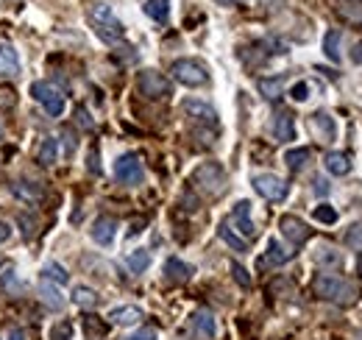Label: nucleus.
Returning a JSON list of instances; mask_svg holds the SVG:
<instances>
[{
	"instance_id": "nucleus-1",
	"label": "nucleus",
	"mask_w": 362,
	"mask_h": 340,
	"mask_svg": "<svg viewBox=\"0 0 362 340\" xmlns=\"http://www.w3.org/2000/svg\"><path fill=\"white\" fill-rule=\"evenodd\" d=\"M312 290L318 299L324 302H332L338 307H352L357 302V288L335 274H318L315 282H312Z\"/></svg>"
},
{
	"instance_id": "nucleus-2",
	"label": "nucleus",
	"mask_w": 362,
	"mask_h": 340,
	"mask_svg": "<svg viewBox=\"0 0 362 340\" xmlns=\"http://www.w3.org/2000/svg\"><path fill=\"white\" fill-rule=\"evenodd\" d=\"M87 17H89V25H92V31H95V34H98L103 42L115 45V42H120V39L126 36V28H123V22L117 20V14L112 11V6H109V3H103V0L92 3V6H89V11H87Z\"/></svg>"
},
{
	"instance_id": "nucleus-3",
	"label": "nucleus",
	"mask_w": 362,
	"mask_h": 340,
	"mask_svg": "<svg viewBox=\"0 0 362 340\" xmlns=\"http://www.w3.org/2000/svg\"><path fill=\"white\" fill-rule=\"evenodd\" d=\"M31 98H34L50 117H61V114H64L67 101H64V92H61L56 84H50V81H34V84H31Z\"/></svg>"
},
{
	"instance_id": "nucleus-4",
	"label": "nucleus",
	"mask_w": 362,
	"mask_h": 340,
	"mask_svg": "<svg viewBox=\"0 0 362 340\" xmlns=\"http://www.w3.org/2000/svg\"><path fill=\"white\" fill-rule=\"evenodd\" d=\"M192 184L206 195H220L226 190V170L217 162H203L192 173Z\"/></svg>"
},
{
	"instance_id": "nucleus-5",
	"label": "nucleus",
	"mask_w": 362,
	"mask_h": 340,
	"mask_svg": "<svg viewBox=\"0 0 362 340\" xmlns=\"http://www.w3.org/2000/svg\"><path fill=\"white\" fill-rule=\"evenodd\" d=\"M171 73H173V78H176L179 84H184V87H206V84H209L206 67H203L201 61H195V59H176L173 67H171Z\"/></svg>"
},
{
	"instance_id": "nucleus-6",
	"label": "nucleus",
	"mask_w": 362,
	"mask_h": 340,
	"mask_svg": "<svg viewBox=\"0 0 362 340\" xmlns=\"http://www.w3.org/2000/svg\"><path fill=\"white\" fill-rule=\"evenodd\" d=\"M115 179H117L120 184H129V187L143 184L145 168H143L140 156H137V154H123V156L115 162Z\"/></svg>"
},
{
	"instance_id": "nucleus-7",
	"label": "nucleus",
	"mask_w": 362,
	"mask_h": 340,
	"mask_svg": "<svg viewBox=\"0 0 362 340\" xmlns=\"http://www.w3.org/2000/svg\"><path fill=\"white\" fill-rule=\"evenodd\" d=\"M137 87H140V92H143L145 98H151V101H162V98L171 95V81H168L159 70H143V73L137 75Z\"/></svg>"
},
{
	"instance_id": "nucleus-8",
	"label": "nucleus",
	"mask_w": 362,
	"mask_h": 340,
	"mask_svg": "<svg viewBox=\"0 0 362 340\" xmlns=\"http://www.w3.org/2000/svg\"><path fill=\"white\" fill-rule=\"evenodd\" d=\"M254 190L265 198V201H284L287 198V182L279 179L276 173H256L251 179Z\"/></svg>"
},
{
	"instance_id": "nucleus-9",
	"label": "nucleus",
	"mask_w": 362,
	"mask_h": 340,
	"mask_svg": "<svg viewBox=\"0 0 362 340\" xmlns=\"http://www.w3.org/2000/svg\"><path fill=\"white\" fill-rule=\"evenodd\" d=\"M181 109H184V114H187L192 123H198V126H203V128H217V112H215L206 101L187 98Z\"/></svg>"
},
{
	"instance_id": "nucleus-10",
	"label": "nucleus",
	"mask_w": 362,
	"mask_h": 340,
	"mask_svg": "<svg viewBox=\"0 0 362 340\" xmlns=\"http://www.w3.org/2000/svg\"><path fill=\"white\" fill-rule=\"evenodd\" d=\"M279 232H282L293 246L307 243L310 235H312V229H310L301 218H296V215H282V218H279Z\"/></svg>"
},
{
	"instance_id": "nucleus-11",
	"label": "nucleus",
	"mask_w": 362,
	"mask_h": 340,
	"mask_svg": "<svg viewBox=\"0 0 362 340\" xmlns=\"http://www.w3.org/2000/svg\"><path fill=\"white\" fill-rule=\"evenodd\" d=\"M310 131L315 134V140L321 142H335L338 137V126H335V117L329 112H315L310 117Z\"/></svg>"
},
{
	"instance_id": "nucleus-12",
	"label": "nucleus",
	"mask_w": 362,
	"mask_h": 340,
	"mask_svg": "<svg viewBox=\"0 0 362 340\" xmlns=\"http://www.w3.org/2000/svg\"><path fill=\"white\" fill-rule=\"evenodd\" d=\"M89 237H92L98 246L109 249V246L115 243V237H117V221L109 218V215L95 218V223H92V229H89Z\"/></svg>"
},
{
	"instance_id": "nucleus-13",
	"label": "nucleus",
	"mask_w": 362,
	"mask_h": 340,
	"mask_svg": "<svg viewBox=\"0 0 362 340\" xmlns=\"http://www.w3.org/2000/svg\"><path fill=\"white\" fill-rule=\"evenodd\" d=\"M11 193H14V198H20L22 204H42V201H45V190H42V184H36V182L20 179V182L11 184Z\"/></svg>"
},
{
	"instance_id": "nucleus-14",
	"label": "nucleus",
	"mask_w": 362,
	"mask_h": 340,
	"mask_svg": "<svg viewBox=\"0 0 362 340\" xmlns=\"http://www.w3.org/2000/svg\"><path fill=\"white\" fill-rule=\"evenodd\" d=\"M231 221H234L240 237H254V235H256V226H254V221H251V204H248V201H237V204H234Z\"/></svg>"
},
{
	"instance_id": "nucleus-15",
	"label": "nucleus",
	"mask_w": 362,
	"mask_h": 340,
	"mask_svg": "<svg viewBox=\"0 0 362 340\" xmlns=\"http://www.w3.org/2000/svg\"><path fill=\"white\" fill-rule=\"evenodd\" d=\"M20 75V56L14 45L0 42V78H17Z\"/></svg>"
},
{
	"instance_id": "nucleus-16",
	"label": "nucleus",
	"mask_w": 362,
	"mask_h": 340,
	"mask_svg": "<svg viewBox=\"0 0 362 340\" xmlns=\"http://www.w3.org/2000/svg\"><path fill=\"white\" fill-rule=\"evenodd\" d=\"M335 14H338L346 25L362 28V3H357V0H338V3H335Z\"/></svg>"
},
{
	"instance_id": "nucleus-17",
	"label": "nucleus",
	"mask_w": 362,
	"mask_h": 340,
	"mask_svg": "<svg viewBox=\"0 0 362 340\" xmlns=\"http://www.w3.org/2000/svg\"><path fill=\"white\" fill-rule=\"evenodd\" d=\"M273 137L279 142L296 140V120H293L290 112H276V117H273Z\"/></svg>"
},
{
	"instance_id": "nucleus-18",
	"label": "nucleus",
	"mask_w": 362,
	"mask_h": 340,
	"mask_svg": "<svg viewBox=\"0 0 362 340\" xmlns=\"http://www.w3.org/2000/svg\"><path fill=\"white\" fill-rule=\"evenodd\" d=\"M109 321H112L115 327H134V324L143 321V310L134 307V304H123V307H115V310L109 313Z\"/></svg>"
},
{
	"instance_id": "nucleus-19",
	"label": "nucleus",
	"mask_w": 362,
	"mask_h": 340,
	"mask_svg": "<svg viewBox=\"0 0 362 340\" xmlns=\"http://www.w3.org/2000/svg\"><path fill=\"white\" fill-rule=\"evenodd\" d=\"M39 299H42L50 310H64V304H67V299H64V293L59 290V285H53V282H48V279L39 282Z\"/></svg>"
},
{
	"instance_id": "nucleus-20",
	"label": "nucleus",
	"mask_w": 362,
	"mask_h": 340,
	"mask_svg": "<svg viewBox=\"0 0 362 340\" xmlns=\"http://www.w3.org/2000/svg\"><path fill=\"white\" fill-rule=\"evenodd\" d=\"M324 165H326V170L332 176H349L352 173V156L343 154V151H329L326 159H324Z\"/></svg>"
},
{
	"instance_id": "nucleus-21",
	"label": "nucleus",
	"mask_w": 362,
	"mask_h": 340,
	"mask_svg": "<svg viewBox=\"0 0 362 340\" xmlns=\"http://www.w3.org/2000/svg\"><path fill=\"white\" fill-rule=\"evenodd\" d=\"M189 324H192V330H195L201 338H215L217 324H215V316H212L209 310H195L192 318H189Z\"/></svg>"
},
{
	"instance_id": "nucleus-22",
	"label": "nucleus",
	"mask_w": 362,
	"mask_h": 340,
	"mask_svg": "<svg viewBox=\"0 0 362 340\" xmlns=\"http://www.w3.org/2000/svg\"><path fill=\"white\" fill-rule=\"evenodd\" d=\"M192 274H195V268H192V265H187V263L179 260V257L165 260V276H168L171 282H189V279H192Z\"/></svg>"
},
{
	"instance_id": "nucleus-23",
	"label": "nucleus",
	"mask_w": 362,
	"mask_h": 340,
	"mask_svg": "<svg viewBox=\"0 0 362 340\" xmlns=\"http://www.w3.org/2000/svg\"><path fill=\"white\" fill-rule=\"evenodd\" d=\"M284 84H287L284 75H270V78H259V81H256L262 98H268V101H279V98L284 95Z\"/></svg>"
},
{
	"instance_id": "nucleus-24",
	"label": "nucleus",
	"mask_w": 362,
	"mask_h": 340,
	"mask_svg": "<svg viewBox=\"0 0 362 340\" xmlns=\"http://www.w3.org/2000/svg\"><path fill=\"white\" fill-rule=\"evenodd\" d=\"M290 257H293V251H287L279 240H270L268 243V254L259 260V265H284Z\"/></svg>"
},
{
	"instance_id": "nucleus-25",
	"label": "nucleus",
	"mask_w": 362,
	"mask_h": 340,
	"mask_svg": "<svg viewBox=\"0 0 362 340\" xmlns=\"http://www.w3.org/2000/svg\"><path fill=\"white\" fill-rule=\"evenodd\" d=\"M98 293L92 290V288H87V285H78L75 290H73V304L75 307H81V310H92V307H98Z\"/></svg>"
},
{
	"instance_id": "nucleus-26",
	"label": "nucleus",
	"mask_w": 362,
	"mask_h": 340,
	"mask_svg": "<svg viewBox=\"0 0 362 340\" xmlns=\"http://www.w3.org/2000/svg\"><path fill=\"white\" fill-rule=\"evenodd\" d=\"M310 162H312V151H310V148H293V151L284 154V165H287L290 170H301V168H307Z\"/></svg>"
},
{
	"instance_id": "nucleus-27",
	"label": "nucleus",
	"mask_w": 362,
	"mask_h": 340,
	"mask_svg": "<svg viewBox=\"0 0 362 340\" xmlns=\"http://www.w3.org/2000/svg\"><path fill=\"white\" fill-rule=\"evenodd\" d=\"M217 235H220V240H223L229 249H234V251H242V254L248 251V240H245V237H240V235H234L229 223H220V226H217Z\"/></svg>"
},
{
	"instance_id": "nucleus-28",
	"label": "nucleus",
	"mask_w": 362,
	"mask_h": 340,
	"mask_svg": "<svg viewBox=\"0 0 362 340\" xmlns=\"http://www.w3.org/2000/svg\"><path fill=\"white\" fill-rule=\"evenodd\" d=\"M143 11H145L151 20L165 22V20L171 17V0H145V3H143Z\"/></svg>"
},
{
	"instance_id": "nucleus-29",
	"label": "nucleus",
	"mask_w": 362,
	"mask_h": 340,
	"mask_svg": "<svg viewBox=\"0 0 362 340\" xmlns=\"http://www.w3.org/2000/svg\"><path fill=\"white\" fill-rule=\"evenodd\" d=\"M126 265H129V271H131V274H145V268L151 265V254H148V249H134V251L126 257Z\"/></svg>"
},
{
	"instance_id": "nucleus-30",
	"label": "nucleus",
	"mask_w": 362,
	"mask_h": 340,
	"mask_svg": "<svg viewBox=\"0 0 362 340\" xmlns=\"http://www.w3.org/2000/svg\"><path fill=\"white\" fill-rule=\"evenodd\" d=\"M340 31L338 28H332V31H326V36H324V53H326V59H332L335 64L340 61Z\"/></svg>"
},
{
	"instance_id": "nucleus-31",
	"label": "nucleus",
	"mask_w": 362,
	"mask_h": 340,
	"mask_svg": "<svg viewBox=\"0 0 362 340\" xmlns=\"http://www.w3.org/2000/svg\"><path fill=\"white\" fill-rule=\"evenodd\" d=\"M36 156H39V165H53L59 159V140L56 137H45Z\"/></svg>"
},
{
	"instance_id": "nucleus-32",
	"label": "nucleus",
	"mask_w": 362,
	"mask_h": 340,
	"mask_svg": "<svg viewBox=\"0 0 362 340\" xmlns=\"http://www.w3.org/2000/svg\"><path fill=\"white\" fill-rule=\"evenodd\" d=\"M42 279H48V282H53V285H67V282H70V274H67L59 263H48V265L42 268Z\"/></svg>"
},
{
	"instance_id": "nucleus-33",
	"label": "nucleus",
	"mask_w": 362,
	"mask_h": 340,
	"mask_svg": "<svg viewBox=\"0 0 362 340\" xmlns=\"http://www.w3.org/2000/svg\"><path fill=\"white\" fill-rule=\"evenodd\" d=\"M312 218L321 221V223H326V226H332V223H338V209L329 207V204H321V207H315Z\"/></svg>"
},
{
	"instance_id": "nucleus-34",
	"label": "nucleus",
	"mask_w": 362,
	"mask_h": 340,
	"mask_svg": "<svg viewBox=\"0 0 362 340\" xmlns=\"http://www.w3.org/2000/svg\"><path fill=\"white\" fill-rule=\"evenodd\" d=\"M48 335H50V340H70L73 338V324L70 321H56Z\"/></svg>"
},
{
	"instance_id": "nucleus-35",
	"label": "nucleus",
	"mask_w": 362,
	"mask_h": 340,
	"mask_svg": "<svg viewBox=\"0 0 362 340\" xmlns=\"http://www.w3.org/2000/svg\"><path fill=\"white\" fill-rule=\"evenodd\" d=\"M346 246H352L354 251H362V223L349 226V232H346Z\"/></svg>"
},
{
	"instance_id": "nucleus-36",
	"label": "nucleus",
	"mask_w": 362,
	"mask_h": 340,
	"mask_svg": "<svg viewBox=\"0 0 362 340\" xmlns=\"http://www.w3.org/2000/svg\"><path fill=\"white\" fill-rule=\"evenodd\" d=\"M315 260H318L321 265H340V254H338L335 249H318Z\"/></svg>"
},
{
	"instance_id": "nucleus-37",
	"label": "nucleus",
	"mask_w": 362,
	"mask_h": 340,
	"mask_svg": "<svg viewBox=\"0 0 362 340\" xmlns=\"http://www.w3.org/2000/svg\"><path fill=\"white\" fill-rule=\"evenodd\" d=\"M0 290H14V293H20V290H22V282L17 279V274H14V271H6V274H3V279H0Z\"/></svg>"
},
{
	"instance_id": "nucleus-38",
	"label": "nucleus",
	"mask_w": 362,
	"mask_h": 340,
	"mask_svg": "<svg viewBox=\"0 0 362 340\" xmlns=\"http://www.w3.org/2000/svg\"><path fill=\"white\" fill-rule=\"evenodd\" d=\"M290 95H293V101H298V103H304V101L310 98V84H307V81H298V84H293V89H290Z\"/></svg>"
},
{
	"instance_id": "nucleus-39",
	"label": "nucleus",
	"mask_w": 362,
	"mask_h": 340,
	"mask_svg": "<svg viewBox=\"0 0 362 340\" xmlns=\"http://www.w3.org/2000/svg\"><path fill=\"white\" fill-rule=\"evenodd\" d=\"M231 274H234V279H237L242 288H251V276H248V271H245L240 263H231Z\"/></svg>"
},
{
	"instance_id": "nucleus-40",
	"label": "nucleus",
	"mask_w": 362,
	"mask_h": 340,
	"mask_svg": "<svg viewBox=\"0 0 362 340\" xmlns=\"http://www.w3.org/2000/svg\"><path fill=\"white\" fill-rule=\"evenodd\" d=\"M159 338V332L154 330V327H143V330H137V332H131L126 340H157Z\"/></svg>"
},
{
	"instance_id": "nucleus-41",
	"label": "nucleus",
	"mask_w": 362,
	"mask_h": 340,
	"mask_svg": "<svg viewBox=\"0 0 362 340\" xmlns=\"http://www.w3.org/2000/svg\"><path fill=\"white\" fill-rule=\"evenodd\" d=\"M17 223L22 226V237H25V240H31V237H34V232H36V223H34L28 215H20V218H17Z\"/></svg>"
},
{
	"instance_id": "nucleus-42",
	"label": "nucleus",
	"mask_w": 362,
	"mask_h": 340,
	"mask_svg": "<svg viewBox=\"0 0 362 340\" xmlns=\"http://www.w3.org/2000/svg\"><path fill=\"white\" fill-rule=\"evenodd\" d=\"M61 140H64V154H67V156H73V151H75V140H73V134H70V131H61Z\"/></svg>"
},
{
	"instance_id": "nucleus-43",
	"label": "nucleus",
	"mask_w": 362,
	"mask_h": 340,
	"mask_svg": "<svg viewBox=\"0 0 362 340\" xmlns=\"http://www.w3.org/2000/svg\"><path fill=\"white\" fill-rule=\"evenodd\" d=\"M75 117H78V123H81L84 128H92V120H89V114H87V109H78Z\"/></svg>"
},
{
	"instance_id": "nucleus-44",
	"label": "nucleus",
	"mask_w": 362,
	"mask_h": 340,
	"mask_svg": "<svg viewBox=\"0 0 362 340\" xmlns=\"http://www.w3.org/2000/svg\"><path fill=\"white\" fill-rule=\"evenodd\" d=\"M6 340H25V332H22L20 327H14V330H8V335H6Z\"/></svg>"
},
{
	"instance_id": "nucleus-45",
	"label": "nucleus",
	"mask_w": 362,
	"mask_h": 340,
	"mask_svg": "<svg viewBox=\"0 0 362 340\" xmlns=\"http://www.w3.org/2000/svg\"><path fill=\"white\" fill-rule=\"evenodd\" d=\"M352 61H354V64H362V42L354 45V50H352Z\"/></svg>"
},
{
	"instance_id": "nucleus-46",
	"label": "nucleus",
	"mask_w": 362,
	"mask_h": 340,
	"mask_svg": "<svg viewBox=\"0 0 362 340\" xmlns=\"http://www.w3.org/2000/svg\"><path fill=\"white\" fill-rule=\"evenodd\" d=\"M8 237H11V226H8V223H3V221H0V243H6V240H8Z\"/></svg>"
},
{
	"instance_id": "nucleus-47",
	"label": "nucleus",
	"mask_w": 362,
	"mask_h": 340,
	"mask_svg": "<svg viewBox=\"0 0 362 340\" xmlns=\"http://www.w3.org/2000/svg\"><path fill=\"white\" fill-rule=\"evenodd\" d=\"M89 170L98 173V151H95V148H92V154H89Z\"/></svg>"
},
{
	"instance_id": "nucleus-48",
	"label": "nucleus",
	"mask_w": 362,
	"mask_h": 340,
	"mask_svg": "<svg viewBox=\"0 0 362 340\" xmlns=\"http://www.w3.org/2000/svg\"><path fill=\"white\" fill-rule=\"evenodd\" d=\"M326 190H329V187H326V182H324V179H318V182H315V193H318V195H324Z\"/></svg>"
},
{
	"instance_id": "nucleus-49",
	"label": "nucleus",
	"mask_w": 362,
	"mask_h": 340,
	"mask_svg": "<svg viewBox=\"0 0 362 340\" xmlns=\"http://www.w3.org/2000/svg\"><path fill=\"white\" fill-rule=\"evenodd\" d=\"M215 3H220V6H240V3H245V0H215Z\"/></svg>"
},
{
	"instance_id": "nucleus-50",
	"label": "nucleus",
	"mask_w": 362,
	"mask_h": 340,
	"mask_svg": "<svg viewBox=\"0 0 362 340\" xmlns=\"http://www.w3.org/2000/svg\"><path fill=\"white\" fill-rule=\"evenodd\" d=\"M357 274L362 276V251H357Z\"/></svg>"
},
{
	"instance_id": "nucleus-51",
	"label": "nucleus",
	"mask_w": 362,
	"mask_h": 340,
	"mask_svg": "<svg viewBox=\"0 0 362 340\" xmlns=\"http://www.w3.org/2000/svg\"><path fill=\"white\" fill-rule=\"evenodd\" d=\"M0 140H3V128H0Z\"/></svg>"
}]
</instances>
